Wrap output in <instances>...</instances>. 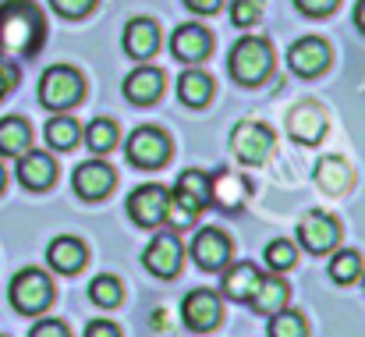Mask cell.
<instances>
[{"instance_id": "1", "label": "cell", "mask_w": 365, "mask_h": 337, "mask_svg": "<svg viewBox=\"0 0 365 337\" xmlns=\"http://www.w3.org/2000/svg\"><path fill=\"white\" fill-rule=\"evenodd\" d=\"M46 21L32 0H4L0 4V50L14 57H29L43 46Z\"/></svg>"}, {"instance_id": "2", "label": "cell", "mask_w": 365, "mask_h": 337, "mask_svg": "<svg viewBox=\"0 0 365 337\" xmlns=\"http://www.w3.org/2000/svg\"><path fill=\"white\" fill-rule=\"evenodd\" d=\"M231 75L238 86H259L273 68V46L262 36H242L231 46Z\"/></svg>"}, {"instance_id": "3", "label": "cell", "mask_w": 365, "mask_h": 337, "mask_svg": "<svg viewBox=\"0 0 365 337\" xmlns=\"http://www.w3.org/2000/svg\"><path fill=\"white\" fill-rule=\"evenodd\" d=\"M50 302H53V281H50L43 270L29 266V270H21V273L11 277V306H14L18 313L36 316V313H43Z\"/></svg>"}, {"instance_id": "4", "label": "cell", "mask_w": 365, "mask_h": 337, "mask_svg": "<svg viewBox=\"0 0 365 337\" xmlns=\"http://www.w3.org/2000/svg\"><path fill=\"white\" fill-rule=\"evenodd\" d=\"M82 100V75L68 64H53L39 79V104L50 111H68Z\"/></svg>"}, {"instance_id": "5", "label": "cell", "mask_w": 365, "mask_h": 337, "mask_svg": "<svg viewBox=\"0 0 365 337\" xmlns=\"http://www.w3.org/2000/svg\"><path fill=\"white\" fill-rule=\"evenodd\" d=\"M210 206V174L206 171H185L178 185L170 188V210L181 224H192Z\"/></svg>"}, {"instance_id": "6", "label": "cell", "mask_w": 365, "mask_h": 337, "mask_svg": "<svg viewBox=\"0 0 365 337\" xmlns=\"http://www.w3.org/2000/svg\"><path fill=\"white\" fill-rule=\"evenodd\" d=\"M273 146H277V135H273V128H266L262 121H238L235 128H231V149H235V156L248 164V167H259V164H266V156L273 153Z\"/></svg>"}, {"instance_id": "7", "label": "cell", "mask_w": 365, "mask_h": 337, "mask_svg": "<svg viewBox=\"0 0 365 337\" xmlns=\"http://www.w3.org/2000/svg\"><path fill=\"white\" fill-rule=\"evenodd\" d=\"M124 153H128V164L153 171V167L167 164V156H170V139H167V131H160V128H153V124H142V128H135V131L128 135Z\"/></svg>"}, {"instance_id": "8", "label": "cell", "mask_w": 365, "mask_h": 337, "mask_svg": "<svg viewBox=\"0 0 365 337\" xmlns=\"http://www.w3.org/2000/svg\"><path fill=\"white\" fill-rule=\"evenodd\" d=\"M181 259H185V248H181V238H178L174 231H160V234L145 245V252H142L145 270L156 273V277H163V281L178 277Z\"/></svg>"}, {"instance_id": "9", "label": "cell", "mask_w": 365, "mask_h": 337, "mask_svg": "<svg viewBox=\"0 0 365 337\" xmlns=\"http://www.w3.org/2000/svg\"><path fill=\"white\" fill-rule=\"evenodd\" d=\"M170 213V192L163 185H138L128 196V217L138 227H156Z\"/></svg>"}, {"instance_id": "10", "label": "cell", "mask_w": 365, "mask_h": 337, "mask_svg": "<svg viewBox=\"0 0 365 337\" xmlns=\"http://www.w3.org/2000/svg\"><path fill=\"white\" fill-rule=\"evenodd\" d=\"M327 111L319 107V104H312V100H302V104H294L291 114H287V135L294 139V142H302V146H316V142H323V135H327Z\"/></svg>"}, {"instance_id": "11", "label": "cell", "mask_w": 365, "mask_h": 337, "mask_svg": "<svg viewBox=\"0 0 365 337\" xmlns=\"http://www.w3.org/2000/svg\"><path fill=\"white\" fill-rule=\"evenodd\" d=\"M220 316H224L220 295L210 291V288H195V291H188L185 302H181V320H185V327H192V331H210V327L220 323Z\"/></svg>"}, {"instance_id": "12", "label": "cell", "mask_w": 365, "mask_h": 337, "mask_svg": "<svg viewBox=\"0 0 365 337\" xmlns=\"http://www.w3.org/2000/svg\"><path fill=\"white\" fill-rule=\"evenodd\" d=\"M330 57H334V54H330V43L319 39V36H302V39H294L291 50H287L291 71H294V75H305V79L319 75V71L330 64Z\"/></svg>"}, {"instance_id": "13", "label": "cell", "mask_w": 365, "mask_h": 337, "mask_svg": "<svg viewBox=\"0 0 365 337\" xmlns=\"http://www.w3.org/2000/svg\"><path fill=\"white\" fill-rule=\"evenodd\" d=\"M298 238H302V245L309 252H330L337 245V238H341V224L330 213H323V210H309L302 217V224H298Z\"/></svg>"}, {"instance_id": "14", "label": "cell", "mask_w": 365, "mask_h": 337, "mask_svg": "<svg viewBox=\"0 0 365 337\" xmlns=\"http://www.w3.org/2000/svg\"><path fill=\"white\" fill-rule=\"evenodd\" d=\"M192 259L202 270H224L227 259H231V238L224 231H217V227H202L192 238Z\"/></svg>"}, {"instance_id": "15", "label": "cell", "mask_w": 365, "mask_h": 337, "mask_svg": "<svg viewBox=\"0 0 365 337\" xmlns=\"http://www.w3.org/2000/svg\"><path fill=\"white\" fill-rule=\"evenodd\" d=\"M71 188L82 196V199H103L110 188H114V171L103 164V160H86V164H78L75 167V174H71Z\"/></svg>"}, {"instance_id": "16", "label": "cell", "mask_w": 365, "mask_h": 337, "mask_svg": "<svg viewBox=\"0 0 365 337\" xmlns=\"http://www.w3.org/2000/svg\"><path fill=\"white\" fill-rule=\"evenodd\" d=\"M121 46H124L128 57L149 61V57L160 50V25H156L153 18H131V21L124 25Z\"/></svg>"}, {"instance_id": "17", "label": "cell", "mask_w": 365, "mask_h": 337, "mask_svg": "<svg viewBox=\"0 0 365 337\" xmlns=\"http://www.w3.org/2000/svg\"><path fill=\"white\" fill-rule=\"evenodd\" d=\"M18 181L25 185V188H32V192H43V188H50L53 185V178H57V164H53V156H46L43 149H25L21 156H18Z\"/></svg>"}, {"instance_id": "18", "label": "cell", "mask_w": 365, "mask_h": 337, "mask_svg": "<svg viewBox=\"0 0 365 337\" xmlns=\"http://www.w3.org/2000/svg\"><path fill=\"white\" fill-rule=\"evenodd\" d=\"M210 50H213V36H210V29H202V25H178L174 36H170V54H174L178 61H185V64L202 61Z\"/></svg>"}, {"instance_id": "19", "label": "cell", "mask_w": 365, "mask_h": 337, "mask_svg": "<svg viewBox=\"0 0 365 337\" xmlns=\"http://www.w3.org/2000/svg\"><path fill=\"white\" fill-rule=\"evenodd\" d=\"M160 93H163V71H160V68L142 64V68H135V71L124 79V96H128L131 104H138V107L156 104Z\"/></svg>"}, {"instance_id": "20", "label": "cell", "mask_w": 365, "mask_h": 337, "mask_svg": "<svg viewBox=\"0 0 365 337\" xmlns=\"http://www.w3.org/2000/svg\"><path fill=\"white\" fill-rule=\"evenodd\" d=\"M248 199V181L235 171H217L210 178V203H217L220 210H238Z\"/></svg>"}, {"instance_id": "21", "label": "cell", "mask_w": 365, "mask_h": 337, "mask_svg": "<svg viewBox=\"0 0 365 337\" xmlns=\"http://www.w3.org/2000/svg\"><path fill=\"white\" fill-rule=\"evenodd\" d=\"M351 181H355V174H351V164H348L344 156H323V160L316 164V185H319L327 196L348 192Z\"/></svg>"}, {"instance_id": "22", "label": "cell", "mask_w": 365, "mask_h": 337, "mask_svg": "<svg viewBox=\"0 0 365 337\" xmlns=\"http://www.w3.org/2000/svg\"><path fill=\"white\" fill-rule=\"evenodd\" d=\"M46 259H50V266L57 273H78L86 266V245L78 238H71V234H61V238L50 241Z\"/></svg>"}, {"instance_id": "23", "label": "cell", "mask_w": 365, "mask_h": 337, "mask_svg": "<svg viewBox=\"0 0 365 337\" xmlns=\"http://www.w3.org/2000/svg\"><path fill=\"white\" fill-rule=\"evenodd\" d=\"M287 295H291V288H287L280 277H259V288L252 291L248 306H252L259 316H273V313H280V309L287 306Z\"/></svg>"}, {"instance_id": "24", "label": "cell", "mask_w": 365, "mask_h": 337, "mask_svg": "<svg viewBox=\"0 0 365 337\" xmlns=\"http://www.w3.org/2000/svg\"><path fill=\"white\" fill-rule=\"evenodd\" d=\"M213 79L206 75V71H199V68H188V71H181V79H178V96H181V104L185 107H206L210 100H213Z\"/></svg>"}, {"instance_id": "25", "label": "cell", "mask_w": 365, "mask_h": 337, "mask_svg": "<svg viewBox=\"0 0 365 337\" xmlns=\"http://www.w3.org/2000/svg\"><path fill=\"white\" fill-rule=\"evenodd\" d=\"M259 266H252V263H235V266H227V273H224V295L227 298H235V302H248L252 298V291L259 288Z\"/></svg>"}, {"instance_id": "26", "label": "cell", "mask_w": 365, "mask_h": 337, "mask_svg": "<svg viewBox=\"0 0 365 337\" xmlns=\"http://www.w3.org/2000/svg\"><path fill=\"white\" fill-rule=\"evenodd\" d=\"M32 142V128L25 117L11 114V117H0V153L4 156H21Z\"/></svg>"}, {"instance_id": "27", "label": "cell", "mask_w": 365, "mask_h": 337, "mask_svg": "<svg viewBox=\"0 0 365 337\" xmlns=\"http://www.w3.org/2000/svg\"><path fill=\"white\" fill-rule=\"evenodd\" d=\"M78 139H82V128H78L75 117L61 114V117H50V121H46V142H50L53 149H75Z\"/></svg>"}, {"instance_id": "28", "label": "cell", "mask_w": 365, "mask_h": 337, "mask_svg": "<svg viewBox=\"0 0 365 337\" xmlns=\"http://www.w3.org/2000/svg\"><path fill=\"white\" fill-rule=\"evenodd\" d=\"M86 146L93 153H110L118 146V124L110 117H96L89 128H86Z\"/></svg>"}, {"instance_id": "29", "label": "cell", "mask_w": 365, "mask_h": 337, "mask_svg": "<svg viewBox=\"0 0 365 337\" xmlns=\"http://www.w3.org/2000/svg\"><path fill=\"white\" fill-rule=\"evenodd\" d=\"M89 298L96 302V306H103V309H114V306H121L124 302V288L118 277H110V273H100L93 284H89Z\"/></svg>"}, {"instance_id": "30", "label": "cell", "mask_w": 365, "mask_h": 337, "mask_svg": "<svg viewBox=\"0 0 365 337\" xmlns=\"http://www.w3.org/2000/svg\"><path fill=\"white\" fill-rule=\"evenodd\" d=\"M359 273H362V256H359V252L344 248V252H337V256L330 259V277H334L337 284H351Z\"/></svg>"}, {"instance_id": "31", "label": "cell", "mask_w": 365, "mask_h": 337, "mask_svg": "<svg viewBox=\"0 0 365 337\" xmlns=\"http://www.w3.org/2000/svg\"><path fill=\"white\" fill-rule=\"evenodd\" d=\"M269 337H305L302 313H291V309L273 313V316H269Z\"/></svg>"}, {"instance_id": "32", "label": "cell", "mask_w": 365, "mask_h": 337, "mask_svg": "<svg viewBox=\"0 0 365 337\" xmlns=\"http://www.w3.org/2000/svg\"><path fill=\"white\" fill-rule=\"evenodd\" d=\"M294 259H298V248H294L291 241L277 238V241L266 245V263H269V270H291Z\"/></svg>"}, {"instance_id": "33", "label": "cell", "mask_w": 365, "mask_h": 337, "mask_svg": "<svg viewBox=\"0 0 365 337\" xmlns=\"http://www.w3.org/2000/svg\"><path fill=\"white\" fill-rule=\"evenodd\" d=\"M231 21H235L238 29L255 25V21H259V4H255V0H235V4H231Z\"/></svg>"}, {"instance_id": "34", "label": "cell", "mask_w": 365, "mask_h": 337, "mask_svg": "<svg viewBox=\"0 0 365 337\" xmlns=\"http://www.w3.org/2000/svg\"><path fill=\"white\" fill-rule=\"evenodd\" d=\"M93 4H96V0H50V7H53L61 18H82V14L93 11Z\"/></svg>"}, {"instance_id": "35", "label": "cell", "mask_w": 365, "mask_h": 337, "mask_svg": "<svg viewBox=\"0 0 365 337\" xmlns=\"http://www.w3.org/2000/svg\"><path fill=\"white\" fill-rule=\"evenodd\" d=\"M29 337H71V334H68V327H64L61 320H39V323L29 331Z\"/></svg>"}, {"instance_id": "36", "label": "cell", "mask_w": 365, "mask_h": 337, "mask_svg": "<svg viewBox=\"0 0 365 337\" xmlns=\"http://www.w3.org/2000/svg\"><path fill=\"white\" fill-rule=\"evenodd\" d=\"M294 7H298L302 14H312V18H319V14H330V11L337 7V0H294Z\"/></svg>"}, {"instance_id": "37", "label": "cell", "mask_w": 365, "mask_h": 337, "mask_svg": "<svg viewBox=\"0 0 365 337\" xmlns=\"http://www.w3.org/2000/svg\"><path fill=\"white\" fill-rule=\"evenodd\" d=\"M14 82H18V68H14L11 61H4V57H0V100L14 89Z\"/></svg>"}, {"instance_id": "38", "label": "cell", "mask_w": 365, "mask_h": 337, "mask_svg": "<svg viewBox=\"0 0 365 337\" xmlns=\"http://www.w3.org/2000/svg\"><path fill=\"white\" fill-rule=\"evenodd\" d=\"M86 337H121V331H118V323H110V320H93V323L86 327Z\"/></svg>"}, {"instance_id": "39", "label": "cell", "mask_w": 365, "mask_h": 337, "mask_svg": "<svg viewBox=\"0 0 365 337\" xmlns=\"http://www.w3.org/2000/svg\"><path fill=\"white\" fill-rule=\"evenodd\" d=\"M220 4H224V0H185V7H192V11H199V14H213Z\"/></svg>"}, {"instance_id": "40", "label": "cell", "mask_w": 365, "mask_h": 337, "mask_svg": "<svg viewBox=\"0 0 365 337\" xmlns=\"http://www.w3.org/2000/svg\"><path fill=\"white\" fill-rule=\"evenodd\" d=\"M355 25L365 32V0H359V4H355Z\"/></svg>"}, {"instance_id": "41", "label": "cell", "mask_w": 365, "mask_h": 337, "mask_svg": "<svg viewBox=\"0 0 365 337\" xmlns=\"http://www.w3.org/2000/svg\"><path fill=\"white\" fill-rule=\"evenodd\" d=\"M0 192H4V167H0Z\"/></svg>"}]
</instances>
